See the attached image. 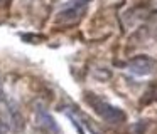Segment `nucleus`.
<instances>
[{
    "instance_id": "nucleus-3",
    "label": "nucleus",
    "mask_w": 157,
    "mask_h": 134,
    "mask_svg": "<svg viewBox=\"0 0 157 134\" xmlns=\"http://www.w3.org/2000/svg\"><path fill=\"white\" fill-rule=\"evenodd\" d=\"M128 70L137 76H149L150 72L154 70V60L150 57H145V55H140V57H135L128 62Z\"/></svg>"
},
{
    "instance_id": "nucleus-2",
    "label": "nucleus",
    "mask_w": 157,
    "mask_h": 134,
    "mask_svg": "<svg viewBox=\"0 0 157 134\" xmlns=\"http://www.w3.org/2000/svg\"><path fill=\"white\" fill-rule=\"evenodd\" d=\"M90 2H91V0H75V2L68 3L64 9L59 10L58 19H56V20H58L59 23H71V22H76V20H78L79 17H81L83 13L86 12Z\"/></svg>"
},
{
    "instance_id": "nucleus-1",
    "label": "nucleus",
    "mask_w": 157,
    "mask_h": 134,
    "mask_svg": "<svg viewBox=\"0 0 157 134\" xmlns=\"http://www.w3.org/2000/svg\"><path fill=\"white\" fill-rule=\"evenodd\" d=\"M86 102H88L90 106L93 107V111H95L103 121H106V122L122 124L123 121H125V112H123L120 107L112 106L110 102H106V100L93 96V94H88V96H86Z\"/></svg>"
},
{
    "instance_id": "nucleus-6",
    "label": "nucleus",
    "mask_w": 157,
    "mask_h": 134,
    "mask_svg": "<svg viewBox=\"0 0 157 134\" xmlns=\"http://www.w3.org/2000/svg\"><path fill=\"white\" fill-rule=\"evenodd\" d=\"M0 134H5V132H4V129H2V127H0Z\"/></svg>"
},
{
    "instance_id": "nucleus-4",
    "label": "nucleus",
    "mask_w": 157,
    "mask_h": 134,
    "mask_svg": "<svg viewBox=\"0 0 157 134\" xmlns=\"http://www.w3.org/2000/svg\"><path fill=\"white\" fill-rule=\"evenodd\" d=\"M36 122L37 126L44 131L46 134H59V127L54 122V119L51 117V114L44 109H37L36 112Z\"/></svg>"
},
{
    "instance_id": "nucleus-5",
    "label": "nucleus",
    "mask_w": 157,
    "mask_h": 134,
    "mask_svg": "<svg viewBox=\"0 0 157 134\" xmlns=\"http://www.w3.org/2000/svg\"><path fill=\"white\" fill-rule=\"evenodd\" d=\"M2 114H4V121L10 129L14 131H21L24 127V121H22L21 114L17 112V109L14 107H4L2 109Z\"/></svg>"
}]
</instances>
